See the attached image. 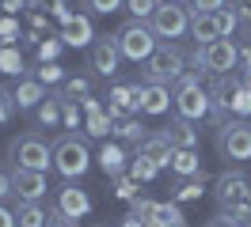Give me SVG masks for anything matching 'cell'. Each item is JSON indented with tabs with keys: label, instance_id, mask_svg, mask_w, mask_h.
<instances>
[{
	"label": "cell",
	"instance_id": "cell-9",
	"mask_svg": "<svg viewBox=\"0 0 251 227\" xmlns=\"http://www.w3.org/2000/svg\"><path fill=\"white\" fill-rule=\"evenodd\" d=\"M46 193H50L46 174L12 166V197H16V205H42V197H46Z\"/></svg>",
	"mask_w": 251,
	"mask_h": 227
},
{
	"label": "cell",
	"instance_id": "cell-31",
	"mask_svg": "<svg viewBox=\"0 0 251 227\" xmlns=\"http://www.w3.org/2000/svg\"><path fill=\"white\" fill-rule=\"evenodd\" d=\"M156 205H160V201L137 197V201H129V216H133V220H141V224H152V216H156Z\"/></svg>",
	"mask_w": 251,
	"mask_h": 227
},
{
	"label": "cell",
	"instance_id": "cell-4",
	"mask_svg": "<svg viewBox=\"0 0 251 227\" xmlns=\"http://www.w3.org/2000/svg\"><path fill=\"white\" fill-rule=\"evenodd\" d=\"M8 159H12V166H23V170H38V174H46L50 166H53V148H50L46 140H42V133H23L16 136L12 144H8Z\"/></svg>",
	"mask_w": 251,
	"mask_h": 227
},
{
	"label": "cell",
	"instance_id": "cell-10",
	"mask_svg": "<svg viewBox=\"0 0 251 227\" xmlns=\"http://www.w3.org/2000/svg\"><path fill=\"white\" fill-rule=\"evenodd\" d=\"M118 61H122V53H118V42H114V34H103V38H95V42H92V53H88V68H92L95 76L110 80V76L118 72Z\"/></svg>",
	"mask_w": 251,
	"mask_h": 227
},
{
	"label": "cell",
	"instance_id": "cell-11",
	"mask_svg": "<svg viewBox=\"0 0 251 227\" xmlns=\"http://www.w3.org/2000/svg\"><path fill=\"white\" fill-rule=\"evenodd\" d=\"M213 189H217V201H221V208H225V212H232L236 205L251 201V182L244 178L240 170H225Z\"/></svg>",
	"mask_w": 251,
	"mask_h": 227
},
{
	"label": "cell",
	"instance_id": "cell-25",
	"mask_svg": "<svg viewBox=\"0 0 251 227\" xmlns=\"http://www.w3.org/2000/svg\"><path fill=\"white\" fill-rule=\"evenodd\" d=\"M61 95H65V99H73V103L92 99V76H69V80L61 83Z\"/></svg>",
	"mask_w": 251,
	"mask_h": 227
},
{
	"label": "cell",
	"instance_id": "cell-43",
	"mask_svg": "<svg viewBox=\"0 0 251 227\" xmlns=\"http://www.w3.org/2000/svg\"><path fill=\"white\" fill-rule=\"evenodd\" d=\"M12 197V170L8 166H0V205Z\"/></svg>",
	"mask_w": 251,
	"mask_h": 227
},
{
	"label": "cell",
	"instance_id": "cell-28",
	"mask_svg": "<svg viewBox=\"0 0 251 227\" xmlns=\"http://www.w3.org/2000/svg\"><path fill=\"white\" fill-rule=\"evenodd\" d=\"M61 49H65V42H61V38H57V34H46V38L38 42V61H42V64H57Z\"/></svg>",
	"mask_w": 251,
	"mask_h": 227
},
{
	"label": "cell",
	"instance_id": "cell-36",
	"mask_svg": "<svg viewBox=\"0 0 251 227\" xmlns=\"http://www.w3.org/2000/svg\"><path fill=\"white\" fill-rule=\"evenodd\" d=\"M65 99V95H61ZM61 125L65 129H80V106L73 103V99H65V106H61Z\"/></svg>",
	"mask_w": 251,
	"mask_h": 227
},
{
	"label": "cell",
	"instance_id": "cell-6",
	"mask_svg": "<svg viewBox=\"0 0 251 227\" xmlns=\"http://www.w3.org/2000/svg\"><path fill=\"white\" fill-rule=\"evenodd\" d=\"M217 151L232 163H248L251 159V125L244 118H232L221 125L217 133Z\"/></svg>",
	"mask_w": 251,
	"mask_h": 227
},
{
	"label": "cell",
	"instance_id": "cell-18",
	"mask_svg": "<svg viewBox=\"0 0 251 227\" xmlns=\"http://www.w3.org/2000/svg\"><path fill=\"white\" fill-rule=\"evenodd\" d=\"M126 159H129V155H126V148H122V144H114V140H107V144L99 148V166H103V174H107V178L126 174V166H129Z\"/></svg>",
	"mask_w": 251,
	"mask_h": 227
},
{
	"label": "cell",
	"instance_id": "cell-33",
	"mask_svg": "<svg viewBox=\"0 0 251 227\" xmlns=\"http://www.w3.org/2000/svg\"><path fill=\"white\" fill-rule=\"evenodd\" d=\"M156 170H160V166L149 163L145 155H133V159H129V174H133L137 182H152V178H156Z\"/></svg>",
	"mask_w": 251,
	"mask_h": 227
},
{
	"label": "cell",
	"instance_id": "cell-48",
	"mask_svg": "<svg viewBox=\"0 0 251 227\" xmlns=\"http://www.w3.org/2000/svg\"><path fill=\"white\" fill-rule=\"evenodd\" d=\"M149 227H160V224H149Z\"/></svg>",
	"mask_w": 251,
	"mask_h": 227
},
{
	"label": "cell",
	"instance_id": "cell-22",
	"mask_svg": "<svg viewBox=\"0 0 251 227\" xmlns=\"http://www.w3.org/2000/svg\"><path fill=\"white\" fill-rule=\"evenodd\" d=\"M172 174H179V178H194V174H202V155H198L194 148L175 151V155H172Z\"/></svg>",
	"mask_w": 251,
	"mask_h": 227
},
{
	"label": "cell",
	"instance_id": "cell-35",
	"mask_svg": "<svg viewBox=\"0 0 251 227\" xmlns=\"http://www.w3.org/2000/svg\"><path fill=\"white\" fill-rule=\"evenodd\" d=\"M34 80H38V83L46 87V83H65L69 76H65V68H61V64H42V68L34 72Z\"/></svg>",
	"mask_w": 251,
	"mask_h": 227
},
{
	"label": "cell",
	"instance_id": "cell-27",
	"mask_svg": "<svg viewBox=\"0 0 251 227\" xmlns=\"http://www.w3.org/2000/svg\"><path fill=\"white\" fill-rule=\"evenodd\" d=\"M114 182V197H122V201H137L141 197V182L133 178V174H118V178H110Z\"/></svg>",
	"mask_w": 251,
	"mask_h": 227
},
{
	"label": "cell",
	"instance_id": "cell-46",
	"mask_svg": "<svg viewBox=\"0 0 251 227\" xmlns=\"http://www.w3.org/2000/svg\"><path fill=\"white\" fill-rule=\"evenodd\" d=\"M160 4H179V0H160Z\"/></svg>",
	"mask_w": 251,
	"mask_h": 227
},
{
	"label": "cell",
	"instance_id": "cell-19",
	"mask_svg": "<svg viewBox=\"0 0 251 227\" xmlns=\"http://www.w3.org/2000/svg\"><path fill=\"white\" fill-rule=\"evenodd\" d=\"M190 38L198 45H213L221 38L217 30V15H205V12H190Z\"/></svg>",
	"mask_w": 251,
	"mask_h": 227
},
{
	"label": "cell",
	"instance_id": "cell-32",
	"mask_svg": "<svg viewBox=\"0 0 251 227\" xmlns=\"http://www.w3.org/2000/svg\"><path fill=\"white\" fill-rule=\"evenodd\" d=\"M156 8H160V0H126V12L133 19H141V23H149L156 15Z\"/></svg>",
	"mask_w": 251,
	"mask_h": 227
},
{
	"label": "cell",
	"instance_id": "cell-42",
	"mask_svg": "<svg viewBox=\"0 0 251 227\" xmlns=\"http://www.w3.org/2000/svg\"><path fill=\"white\" fill-rule=\"evenodd\" d=\"M31 8V0H0V12L4 15H19V12H27Z\"/></svg>",
	"mask_w": 251,
	"mask_h": 227
},
{
	"label": "cell",
	"instance_id": "cell-5",
	"mask_svg": "<svg viewBox=\"0 0 251 227\" xmlns=\"http://www.w3.org/2000/svg\"><path fill=\"white\" fill-rule=\"evenodd\" d=\"M88 166H92V151H88V144H84L76 133L61 136V140L53 144V170H57L65 182L84 178V174H88Z\"/></svg>",
	"mask_w": 251,
	"mask_h": 227
},
{
	"label": "cell",
	"instance_id": "cell-20",
	"mask_svg": "<svg viewBox=\"0 0 251 227\" xmlns=\"http://www.w3.org/2000/svg\"><path fill=\"white\" fill-rule=\"evenodd\" d=\"M110 136H114V140H122V144H133V148H137L149 133H145V125L137 121V114H129V118H118V121H114V133H110Z\"/></svg>",
	"mask_w": 251,
	"mask_h": 227
},
{
	"label": "cell",
	"instance_id": "cell-24",
	"mask_svg": "<svg viewBox=\"0 0 251 227\" xmlns=\"http://www.w3.org/2000/svg\"><path fill=\"white\" fill-rule=\"evenodd\" d=\"M152 224H160V227H187V216H183V208H179V205H172V201H160V205H156V216H152Z\"/></svg>",
	"mask_w": 251,
	"mask_h": 227
},
{
	"label": "cell",
	"instance_id": "cell-37",
	"mask_svg": "<svg viewBox=\"0 0 251 227\" xmlns=\"http://www.w3.org/2000/svg\"><path fill=\"white\" fill-rule=\"evenodd\" d=\"M16 38H19L16 15H4V19H0V42H4V45H16Z\"/></svg>",
	"mask_w": 251,
	"mask_h": 227
},
{
	"label": "cell",
	"instance_id": "cell-26",
	"mask_svg": "<svg viewBox=\"0 0 251 227\" xmlns=\"http://www.w3.org/2000/svg\"><path fill=\"white\" fill-rule=\"evenodd\" d=\"M0 72L23 80V53H19L16 45H0Z\"/></svg>",
	"mask_w": 251,
	"mask_h": 227
},
{
	"label": "cell",
	"instance_id": "cell-34",
	"mask_svg": "<svg viewBox=\"0 0 251 227\" xmlns=\"http://www.w3.org/2000/svg\"><path fill=\"white\" fill-rule=\"evenodd\" d=\"M217 15V30H221V38H228L236 27H240V15H236V8H221V12H213Z\"/></svg>",
	"mask_w": 251,
	"mask_h": 227
},
{
	"label": "cell",
	"instance_id": "cell-14",
	"mask_svg": "<svg viewBox=\"0 0 251 227\" xmlns=\"http://www.w3.org/2000/svg\"><path fill=\"white\" fill-rule=\"evenodd\" d=\"M57 38H61L65 45H73V49H92V42H95V30H92V19L88 15H73V19H65L61 23V30H57Z\"/></svg>",
	"mask_w": 251,
	"mask_h": 227
},
{
	"label": "cell",
	"instance_id": "cell-38",
	"mask_svg": "<svg viewBox=\"0 0 251 227\" xmlns=\"http://www.w3.org/2000/svg\"><path fill=\"white\" fill-rule=\"evenodd\" d=\"M84 4H88L95 15H114V12L126 8V0H84Z\"/></svg>",
	"mask_w": 251,
	"mask_h": 227
},
{
	"label": "cell",
	"instance_id": "cell-44",
	"mask_svg": "<svg viewBox=\"0 0 251 227\" xmlns=\"http://www.w3.org/2000/svg\"><path fill=\"white\" fill-rule=\"evenodd\" d=\"M232 8L240 19H251V0H232Z\"/></svg>",
	"mask_w": 251,
	"mask_h": 227
},
{
	"label": "cell",
	"instance_id": "cell-3",
	"mask_svg": "<svg viewBox=\"0 0 251 227\" xmlns=\"http://www.w3.org/2000/svg\"><path fill=\"white\" fill-rule=\"evenodd\" d=\"M114 42H118V53H122L126 61L145 64V61L156 53L160 38L152 34V27H149V23H141V19H126L122 27L114 30Z\"/></svg>",
	"mask_w": 251,
	"mask_h": 227
},
{
	"label": "cell",
	"instance_id": "cell-13",
	"mask_svg": "<svg viewBox=\"0 0 251 227\" xmlns=\"http://www.w3.org/2000/svg\"><path fill=\"white\" fill-rule=\"evenodd\" d=\"M57 208H61L69 220H80V216L92 212V193L80 189V186H73V182H65L61 189H57Z\"/></svg>",
	"mask_w": 251,
	"mask_h": 227
},
{
	"label": "cell",
	"instance_id": "cell-41",
	"mask_svg": "<svg viewBox=\"0 0 251 227\" xmlns=\"http://www.w3.org/2000/svg\"><path fill=\"white\" fill-rule=\"evenodd\" d=\"M46 227H76V220H69V216H65V212L57 208V205H53V208H50V220H46Z\"/></svg>",
	"mask_w": 251,
	"mask_h": 227
},
{
	"label": "cell",
	"instance_id": "cell-15",
	"mask_svg": "<svg viewBox=\"0 0 251 227\" xmlns=\"http://www.w3.org/2000/svg\"><path fill=\"white\" fill-rule=\"evenodd\" d=\"M160 136L172 144L175 151H187V148H198V129H194V121H187V118H179L175 114L164 129H160Z\"/></svg>",
	"mask_w": 251,
	"mask_h": 227
},
{
	"label": "cell",
	"instance_id": "cell-16",
	"mask_svg": "<svg viewBox=\"0 0 251 227\" xmlns=\"http://www.w3.org/2000/svg\"><path fill=\"white\" fill-rule=\"evenodd\" d=\"M12 99H16L19 110H38V106L46 103L50 95H46V87H42L34 76H23V80L16 83V91H12Z\"/></svg>",
	"mask_w": 251,
	"mask_h": 227
},
{
	"label": "cell",
	"instance_id": "cell-29",
	"mask_svg": "<svg viewBox=\"0 0 251 227\" xmlns=\"http://www.w3.org/2000/svg\"><path fill=\"white\" fill-rule=\"evenodd\" d=\"M205 193V174H194V178H183V186L175 189V201H198Z\"/></svg>",
	"mask_w": 251,
	"mask_h": 227
},
{
	"label": "cell",
	"instance_id": "cell-47",
	"mask_svg": "<svg viewBox=\"0 0 251 227\" xmlns=\"http://www.w3.org/2000/svg\"><path fill=\"white\" fill-rule=\"evenodd\" d=\"M244 227H251V220H248V224H244Z\"/></svg>",
	"mask_w": 251,
	"mask_h": 227
},
{
	"label": "cell",
	"instance_id": "cell-8",
	"mask_svg": "<svg viewBox=\"0 0 251 227\" xmlns=\"http://www.w3.org/2000/svg\"><path fill=\"white\" fill-rule=\"evenodd\" d=\"M202 64L213 76H232L240 68V45L232 38H217L213 45H202Z\"/></svg>",
	"mask_w": 251,
	"mask_h": 227
},
{
	"label": "cell",
	"instance_id": "cell-12",
	"mask_svg": "<svg viewBox=\"0 0 251 227\" xmlns=\"http://www.w3.org/2000/svg\"><path fill=\"white\" fill-rule=\"evenodd\" d=\"M172 110V87H164V83H137V114H168Z\"/></svg>",
	"mask_w": 251,
	"mask_h": 227
},
{
	"label": "cell",
	"instance_id": "cell-17",
	"mask_svg": "<svg viewBox=\"0 0 251 227\" xmlns=\"http://www.w3.org/2000/svg\"><path fill=\"white\" fill-rule=\"evenodd\" d=\"M137 155H145L149 163H156V166H172L175 148H172V144H168V140H164L160 133H149L141 144H137Z\"/></svg>",
	"mask_w": 251,
	"mask_h": 227
},
{
	"label": "cell",
	"instance_id": "cell-21",
	"mask_svg": "<svg viewBox=\"0 0 251 227\" xmlns=\"http://www.w3.org/2000/svg\"><path fill=\"white\" fill-rule=\"evenodd\" d=\"M61 106H65L61 91H53L46 103L34 110V121H38V129H53V125H61Z\"/></svg>",
	"mask_w": 251,
	"mask_h": 227
},
{
	"label": "cell",
	"instance_id": "cell-7",
	"mask_svg": "<svg viewBox=\"0 0 251 227\" xmlns=\"http://www.w3.org/2000/svg\"><path fill=\"white\" fill-rule=\"evenodd\" d=\"M149 27H152L156 38L175 42V38H183V34L190 30V8H183V4H160L156 15L149 19Z\"/></svg>",
	"mask_w": 251,
	"mask_h": 227
},
{
	"label": "cell",
	"instance_id": "cell-40",
	"mask_svg": "<svg viewBox=\"0 0 251 227\" xmlns=\"http://www.w3.org/2000/svg\"><path fill=\"white\" fill-rule=\"evenodd\" d=\"M221 8H228V0H190V12L213 15V12H221Z\"/></svg>",
	"mask_w": 251,
	"mask_h": 227
},
{
	"label": "cell",
	"instance_id": "cell-39",
	"mask_svg": "<svg viewBox=\"0 0 251 227\" xmlns=\"http://www.w3.org/2000/svg\"><path fill=\"white\" fill-rule=\"evenodd\" d=\"M12 114H16V99H12V91L0 83V125H8Z\"/></svg>",
	"mask_w": 251,
	"mask_h": 227
},
{
	"label": "cell",
	"instance_id": "cell-23",
	"mask_svg": "<svg viewBox=\"0 0 251 227\" xmlns=\"http://www.w3.org/2000/svg\"><path fill=\"white\" fill-rule=\"evenodd\" d=\"M16 227H46L50 212L42 208V205H16Z\"/></svg>",
	"mask_w": 251,
	"mask_h": 227
},
{
	"label": "cell",
	"instance_id": "cell-2",
	"mask_svg": "<svg viewBox=\"0 0 251 227\" xmlns=\"http://www.w3.org/2000/svg\"><path fill=\"white\" fill-rule=\"evenodd\" d=\"M172 106H175V114H179V118H187V121H202L205 114H213L209 87H202V80H198L194 72H187L172 87Z\"/></svg>",
	"mask_w": 251,
	"mask_h": 227
},
{
	"label": "cell",
	"instance_id": "cell-30",
	"mask_svg": "<svg viewBox=\"0 0 251 227\" xmlns=\"http://www.w3.org/2000/svg\"><path fill=\"white\" fill-rule=\"evenodd\" d=\"M228 114H240V118H248V114H251V87H244V80H240V87L232 91Z\"/></svg>",
	"mask_w": 251,
	"mask_h": 227
},
{
	"label": "cell",
	"instance_id": "cell-45",
	"mask_svg": "<svg viewBox=\"0 0 251 227\" xmlns=\"http://www.w3.org/2000/svg\"><path fill=\"white\" fill-rule=\"evenodd\" d=\"M0 227H16V212L4 208V205H0Z\"/></svg>",
	"mask_w": 251,
	"mask_h": 227
},
{
	"label": "cell",
	"instance_id": "cell-1",
	"mask_svg": "<svg viewBox=\"0 0 251 227\" xmlns=\"http://www.w3.org/2000/svg\"><path fill=\"white\" fill-rule=\"evenodd\" d=\"M187 57L175 42H160L156 53L145 61V83H164V87H175L183 76H187Z\"/></svg>",
	"mask_w": 251,
	"mask_h": 227
}]
</instances>
